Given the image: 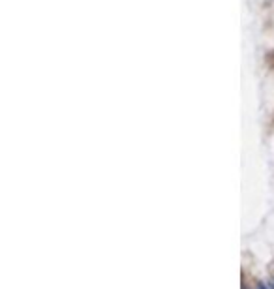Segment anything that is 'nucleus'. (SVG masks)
<instances>
[{"instance_id":"obj_1","label":"nucleus","mask_w":274,"mask_h":289,"mask_svg":"<svg viewBox=\"0 0 274 289\" xmlns=\"http://www.w3.org/2000/svg\"><path fill=\"white\" fill-rule=\"evenodd\" d=\"M256 289H271V288H267L265 284H258V288H256Z\"/></svg>"},{"instance_id":"obj_2","label":"nucleus","mask_w":274,"mask_h":289,"mask_svg":"<svg viewBox=\"0 0 274 289\" xmlns=\"http://www.w3.org/2000/svg\"><path fill=\"white\" fill-rule=\"evenodd\" d=\"M271 289H274V280L271 282Z\"/></svg>"}]
</instances>
